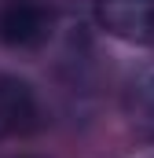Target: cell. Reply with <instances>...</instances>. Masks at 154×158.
<instances>
[{"instance_id": "6da1fadb", "label": "cell", "mask_w": 154, "mask_h": 158, "mask_svg": "<svg viewBox=\"0 0 154 158\" xmlns=\"http://www.w3.org/2000/svg\"><path fill=\"white\" fill-rule=\"evenodd\" d=\"M51 7L40 0H7L0 7V44L15 52H33L51 37Z\"/></svg>"}, {"instance_id": "7a4b0ae2", "label": "cell", "mask_w": 154, "mask_h": 158, "mask_svg": "<svg viewBox=\"0 0 154 158\" xmlns=\"http://www.w3.org/2000/svg\"><path fill=\"white\" fill-rule=\"evenodd\" d=\"M95 22L125 44L154 48V0H95Z\"/></svg>"}, {"instance_id": "3957f363", "label": "cell", "mask_w": 154, "mask_h": 158, "mask_svg": "<svg viewBox=\"0 0 154 158\" xmlns=\"http://www.w3.org/2000/svg\"><path fill=\"white\" fill-rule=\"evenodd\" d=\"M40 118V103L33 88L15 74H0V140L30 132Z\"/></svg>"}, {"instance_id": "277c9868", "label": "cell", "mask_w": 154, "mask_h": 158, "mask_svg": "<svg viewBox=\"0 0 154 158\" xmlns=\"http://www.w3.org/2000/svg\"><path fill=\"white\" fill-rule=\"evenodd\" d=\"M125 114L140 132L154 136V63L140 66L128 77V85H125Z\"/></svg>"}]
</instances>
